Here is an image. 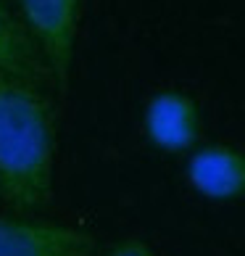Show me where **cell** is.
Listing matches in <instances>:
<instances>
[{
	"label": "cell",
	"instance_id": "cell-5",
	"mask_svg": "<svg viewBox=\"0 0 245 256\" xmlns=\"http://www.w3.org/2000/svg\"><path fill=\"white\" fill-rule=\"evenodd\" d=\"M185 180L198 196L209 201L245 198V150L230 143L195 148L185 164Z\"/></svg>",
	"mask_w": 245,
	"mask_h": 256
},
{
	"label": "cell",
	"instance_id": "cell-4",
	"mask_svg": "<svg viewBox=\"0 0 245 256\" xmlns=\"http://www.w3.org/2000/svg\"><path fill=\"white\" fill-rule=\"evenodd\" d=\"M95 238L84 230L37 220H0V256H92Z\"/></svg>",
	"mask_w": 245,
	"mask_h": 256
},
{
	"label": "cell",
	"instance_id": "cell-6",
	"mask_svg": "<svg viewBox=\"0 0 245 256\" xmlns=\"http://www.w3.org/2000/svg\"><path fill=\"white\" fill-rule=\"evenodd\" d=\"M0 74L32 80L40 84L50 82L42 56L11 0H0Z\"/></svg>",
	"mask_w": 245,
	"mask_h": 256
},
{
	"label": "cell",
	"instance_id": "cell-3",
	"mask_svg": "<svg viewBox=\"0 0 245 256\" xmlns=\"http://www.w3.org/2000/svg\"><path fill=\"white\" fill-rule=\"evenodd\" d=\"M203 114L198 100L180 88L153 92L143 111V132L150 146L164 154H185L201 140Z\"/></svg>",
	"mask_w": 245,
	"mask_h": 256
},
{
	"label": "cell",
	"instance_id": "cell-7",
	"mask_svg": "<svg viewBox=\"0 0 245 256\" xmlns=\"http://www.w3.org/2000/svg\"><path fill=\"white\" fill-rule=\"evenodd\" d=\"M106 256H158L145 240H140V238H124V240H119L114 243L111 248L106 251Z\"/></svg>",
	"mask_w": 245,
	"mask_h": 256
},
{
	"label": "cell",
	"instance_id": "cell-2",
	"mask_svg": "<svg viewBox=\"0 0 245 256\" xmlns=\"http://www.w3.org/2000/svg\"><path fill=\"white\" fill-rule=\"evenodd\" d=\"M84 0H16V11L29 30L48 80L55 90H66L77 48V32Z\"/></svg>",
	"mask_w": 245,
	"mask_h": 256
},
{
	"label": "cell",
	"instance_id": "cell-1",
	"mask_svg": "<svg viewBox=\"0 0 245 256\" xmlns=\"http://www.w3.org/2000/svg\"><path fill=\"white\" fill-rule=\"evenodd\" d=\"M55 119L42 84L0 74V196L21 212L53 193Z\"/></svg>",
	"mask_w": 245,
	"mask_h": 256
}]
</instances>
